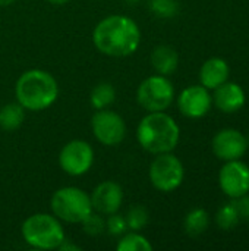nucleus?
Returning <instances> with one entry per match:
<instances>
[{
	"mask_svg": "<svg viewBox=\"0 0 249 251\" xmlns=\"http://www.w3.org/2000/svg\"><path fill=\"white\" fill-rule=\"evenodd\" d=\"M95 49L110 57H128L141 44L138 24L126 15H109L101 19L92 31Z\"/></svg>",
	"mask_w": 249,
	"mask_h": 251,
	"instance_id": "nucleus-1",
	"label": "nucleus"
},
{
	"mask_svg": "<svg viewBox=\"0 0 249 251\" xmlns=\"http://www.w3.org/2000/svg\"><path fill=\"white\" fill-rule=\"evenodd\" d=\"M16 101L29 112H41L54 104L59 97L56 78L44 69H29L21 74L15 85Z\"/></svg>",
	"mask_w": 249,
	"mask_h": 251,
	"instance_id": "nucleus-2",
	"label": "nucleus"
},
{
	"mask_svg": "<svg viewBox=\"0 0 249 251\" xmlns=\"http://www.w3.org/2000/svg\"><path fill=\"white\" fill-rule=\"evenodd\" d=\"M179 138V125L166 112H147L136 126L138 144L151 154L173 151Z\"/></svg>",
	"mask_w": 249,
	"mask_h": 251,
	"instance_id": "nucleus-3",
	"label": "nucleus"
},
{
	"mask_svg": "<svg viewBox=\"0 0 249 251\" xmlns=\"http://www.w3.org/2000/svg\"><path fill=\"white\" fill-rule=\"evenodd\" d=\"M22 240L37 250H57L66 234L62 222L53 213H34L21 226Z\"/></svg>",
	"mask_w": 249,
	"mask_h": 251,
	"instance_id": "nucleus-4",
	"label": "nucleus"
},
{
	"mask_svg": "<svg viewBox=\"0 0 249 251\" xmlns=\"http://www.w3.org/2000/svg\"><path fill=\"white\" fill-rule=\"evenodd\" d=\"M51 213L66 224H81L94 210L91 197L78 187H62L56 190L50 200Z\"/></svg>",
	"mask_w": 249,
	"mask_h": 251,
	"instance_id": "nucleus-5",
	"label": "nucleus"
},
{
	"mask_svg": "<svg viewBox=\"0 0 249 251\" xmlns=\"http://www.w3.org/2000/svg\"><path fill=\"white\" fill-rule=\"evenodd\" d=\"M175 100V87L164 75H151L136 88V101L147 112H164Z\"/></svg>",
	"mask_w": 249,
	"mask_h": 251,
	"instance_id": "nucleus-6",
	"label": "nucleus"
},
{
	"mask_svg": "<svg viewBox=\"0 0 249 251\" xmlns=\"http://www.w3.org/2000/svg\"><path fill=\"white\" fill-rule=\"evenodd\" d=\"M151 185L161 193H172L179 188L185 178V169L179 157L172 151L156 154L148 169Z\"/></svg>",
	"mask_w": 249,
	"mask_h": 251,
	"instance_id": "nucleus-7",
	"label": "nucleus"
},
{
	"mask_svg": "<svg viewBox=\"0 0 249 251\" xmlns=\"http://www.w3.org/2000/svg\"><path fill=\"white\" fill-rule=\"evenodd\" d=\"M91 131L95 140L107 147L119 146L126 137V122L114 110H95L91 118Z\"/></svg>",
	"mask_w": 249,
	"mask_h": 251,
	"instance_id": "nucleus-8",
	"label": "nucleus"
},
{
	"mask_svg": "<svg viewBox=\"0 0 249 251\" xmlns=\"http://www.w3.org/2000/svg\"><path fill=\"white\" fill-rule=\"evenodd\" d=\"M94 149L84 140L68 141L59 153V166L69 176H82L94 165Z\"/></svg>",
	"mask_w": 249,
	"mask_h": 251,
	"instance_id": "nucleus-9",
	"label": "nucleus"
},
{
	"mask_svg": "<svg viewBox=\"0 0 249 251\" xmlns=\"http://www.w3.org/2000/svg\"><path fill=\"white\" fill-rule=\"evenodd\" d=\"M219 184L222 191L230 199H239L249 193V166L238 160H229L220 169Z\"/></svg>",
	"mask_w": 249,
	"mask_h": 251,
	"instance_id": "nucleus-10",
	"label": "nucleus"
},
{
	"mask_svg": "<svg viewBox=\"0 0 249 251\" xmlns=\"http://www.w3.org/2000/svg\"><path fill=\"white\" fill-rule=\"evenodd\" d=\"M211 147L217 159L225 162L238 160L248 150V138L238 129L226 128L214 135Z\"/></svg>",
	"mask_w": 249,
	"mask_h": 251,
	"instance_id": "nucleus-11",
	"label": "nucleus"
},
{
	"mask_svg": "<svg viewBox=\"0 0 249 251\" xmlns=\"http://www.w3.org/2000/svg\"><path fill=\"white\" fill-rule=\"evenodd\" d=\"M213 104V97L204 85H189L178 97V107L181 113L189 119L205 116Z\"/></svg>",
	"mask_w": 249,
	"mask_h": 251,
	"instance_id": "nucleus-12",
	"label": "nucleus"
},
{
	"mask_svg": "<svg viewBox=\"0 0 249 251\" xmlns=\"http://www.w3.org/2000/svg\"><path fill=\"white\" fill-rule=\"evenodd\" d=\"M90 197L92 210L103 216H109L119 212V209L122 207L123 190L114 181H101L92 190Z\"/></svg>",
	"mask_w": 249,
	"mask_h": 251,
	"instance_id": "nucleus-13",
	"label": "nucleus"
},
{
	"mask_svg": "<svg viewBox=\"0 0 249 251\" xmlns=\"http://www.w3.org/2000/svg\"><path fill=\"white\" fill-rule=\"evenodd\" d=\"M245 91L236 82H225L214 88L213 103L216 107L225 113H235L241 110L245 104Z\"/></svg>",
	"mask_w": 249,
	"mask_h": 251,
	"instance_id": "nucleus-14",
	"label": "nucleus"
},
{
	"mask_svg": "<svg viewBox=\"0 0 249 251\" xmlns=\"http://www.w3.org/2000/svg\"><path fill=\"white\" fill-rule=\"evenodd\" d=\"M230 69L225 59L222 57H211L205 60L200 69V81L208 90H214L219 85L225 84L229 78Z\"/></svg>",
	"mask_w": 249,
	"mask_h": 251,
	"instance_id": "nucleus-15",
	"label": "nucleus"
},
{
	"mask_svg": "<svg viewBox=\"0 0 249 251\" xmlns=\"http://www.w3.org/2000/svg\"><path fill=\"white\" fill-rule=\"evenodd\" d=\"M150 62L158 75L167 76V75H172L178 69L179 56L173 47L161 44V46H157L156 49H153L151 56H150Z\"/></svg>",
	"mask_w": 249,
	"mask_h": 251,
	"instance_id": "nucleus-16",
	"label": "nucleus"
},
{
	"mask_svg": "<svg viewBox=\"0 0 249 251\" xmlns=\"http://www.w3.org/2000/svg\"><path fill=\"white\" fill-rule=\"evenodd\" d=\"M25 121V109L16 103H7L0 107V128L4 131L18 129Z\"/></svg>",
	"mask_w": 249,
	"mask_h": 251,
	"instance_id": "nucleus-17",
	"label": "nucleus"
},
{
	"mask_svg": "<svg viewBox=\"0 0 249 251\" xmlns=\"http://www.w3.org/2000/svg\"><path fill=\"white\" fill-rule=\"evenodd\" d=\"M208 224H210V216H208L207 210H204V209H192L185 216L183 229L189 237L195 238V237H200L201 234H204L207 231Z\"/></svg>",
	"mask_w": 249,
	"mask_h": 251,
	"instance_id": "nucleus-18",
	"label": "nucleus"
},
{
	"mask_svg": "<svg viewBox=\"0 0 249 251\" xmlns=\"http://www.w3.org/2000/svg\"><path fill=\"white\" fill-rule=\"evenodd\" d=\"M116 100V90L110 82L97 84L90 94V103L94 110H101L110 107Z\"/></svg>",
	"mask_w": 249,
	"mask_h": 251,
	"instance_id": "nucleus-19",
	"label": "nucleus"
},
{
	"mask_svg": "<svg viewBox=\"0 0 249 251\" xmlns=\"http://www.w3.org/2000/svg\"><path fill=\"white\" fill-rule=\"evenodd\" d=\"M117 251H151L153 244L148 241L147 237L139 234V231H131L123 234L116 244Z\"/></svg>",
	"mask_w": 249,
	"mask_h": 251,
	"instance_id": "nucleus-20",
	"label": "nucleus"
},
{
	"mask_svg": "<svg viewBox=\"0 0 249 251\" xmlns=\"http://www.w3.org/2000/svg\"><path fill=\"white\" fill-rule=\"evenodd\" d=\"M239 221H241V218H239L238 209L233 201L222 206L216 213V224L223 231H230V229L236 228Z\"/></svg>",
	"mask_w": 249,
	"mask_h": 251,
	"instance_id": "nucleus-21",
	"label": "nucleus"
},
{
	"mask_svg": "<svg viewBox=\"0 0 249 251\" xmlns=\"http://www.w3.org/2000/svg\"><path fill=\"white\" fill-rule=\"evenodd\" d=\"M148 218H150L148 210L139 204L132 206L125 215L128 229H131V231H141L142 228H145L148 224Z\"/></svg>",
	"mask_w": 249,
	"mask_h": 251,
	"instance_id": "nucleus-22",
	"label": "nucleus"
},
{
	"mask_svg": "<svg viewBox=\"0 0 249 251\" xmlns=\"http://www.w3.org/2000/svg\"><path fill=\"white\" fill-rule=\"evenodd\" d=\"M82 231L90 237H98L103 232H106V219L103 215L92 212L88 218H85L82 222Z\"/></svg>",
	"mask_w": 249,
	"mask_h": 251,
	"instance_id": "nucleus-23",
	"label": "nucleus"
},
{
	"mask_svg": "<svg viewBox=\"0 0 249 251\" xmlns=\"http://www.w3.org/2000/svg\"><path fill=\"white\" fill-rule=\"evenodd\" d=\"M106 231H109V234L113 237H122L128 231L125 215H120L119 212L109 215L106 219Z\"/></svg>",
	"mask_w": 249,
	"mask_h": 251,
	"instance_id": "nucleus-24",
	"label": "nucleus"
},
{
	"mask_svg": "<svg viewBox=\"0 0 249 251\" xmlns=\"http://www.w3.org/2000/svg\"><path fill=\"white\" fill-rule=\"evenodd\" d=\"M151 10L160 18H173L178 13L176 0H151Z\"/></svg>",
	"mask_w": 249,
	"mask_h": 251,
	"instance_id": "nucleus-25",
	"label": "nucleus"
},
{
	"mask_svg": "<svg viewBox=\"0 0 249 251\" xmlns=\"http://www.w3.org/2000/svg\"><path fill=\"white\" fill-rule=\"evenodd\" d=\"M235 206L238 209L239 218L242 221H248L249 222V194H245L239 199H235Z\"/></svg>",
	"mask_w": 249,
	"mask_h": 251,
	"instance_id": "nucleus-26",
	"label": "nucleus"
},
{
	"mask_svg": "<svg viewBox=\"0 0 249 251\" xmlns=\"http://www.w3.org/2000/svg\"><path fill=\"white\" fill-rule=\"evenodd\" d=\"M57 250H62V251H79L81 249L78 247V246H75V244H70L69 243V240H66L65 238V241L59 246V249Z\"/></svg>",
	"mask_w": 249,
	"mask_h": 251,
	"instance_id": "nucleus-27",
	"label": "nucleus"
},
{
	"mask_svg": "<svg viewBox=\"0 0 249 251\" xmlns=\"http://www.w3.org/2000/svg\"><path fill=\"white\" fill-rule=\"evenodd\" d=\"M45 1H48L50 4H54V6H63V4L69 3L70 0H45Z\"/></svg>",
	"mask_w": 249,
	"mask_h": 251,
	"instance_id": "nucleus-28",
	"label": "nucleus"
},
{
	"mask_svg": "<svg viewBox=\"0 0 249 251\" xmlns=\"http://www.w3.org/2000/svg\"><path fill=\"white\" fill-rule=\"evenodd\" d=\"M16 0H0V7H7L10 4H13Z\"/></svg>",
	"mask_w": 249,
	"mask_h": 251,
	"instance_id": "nucleus-29",
	"label": "nucleus"
},
{
	"mask_svg": "<svg viewBox=\"0 0 249 251\" xmlns=\"http://www.w3.org/2000/svg\"><path fill=\"white\" fill-rule=\"evenodd\" d=\"M248 147H249V140H248Z\"/></svg>",
	"mask_w": 249,
	"mask_h": 251,
	"instance_id": "nucleus-30",
	"label": "nucleus"
}]
</instances>
